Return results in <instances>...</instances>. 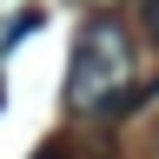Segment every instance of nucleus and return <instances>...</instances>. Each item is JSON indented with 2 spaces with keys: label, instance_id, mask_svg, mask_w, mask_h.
I'll return each instance as SVG.
<instances>
[{
  "label": "nucleus",
  "instance_id": "3",
  "mask_svg": "<svg viewBox=\"0 0 159 159\" xmlns=\"http://www.w3.org/2000/svg\"><path fill=\"white\" fill-rule=\"evenodd\" d=\"M146 27H152V33H159V0H146Z\"/></svg>",
  "mask_w": 159,
  "mask_h": 159
},
{
  "label": "nucleus",
  "instance_id": "1",
  "mask_svg": "<svg viewBox=\"0 0 159 159\" xmlns=\"http://www.w3.org/2000/svg\"><path fill=\"white\" fill-rule=\"evenodd\" d=\"M139 106V53L133 33L113 13H93L73 40V66H66V113L73 119H126Z\"/></svg>",
  "mask_w": 159,
  "mask_h": 159
},
{
  "label": "nucleus",
  "instance_id": "2",
  "mask_svg": "<svg viewBox=\"0 0 159 159\" xmlns=\"http://www.w3.org/2000/svg\"><path fill=\"white\" fill-rule=\"evenodd\" d=\"M33 159H66V146H40V152H33Z\"/></svg>",
  "mask_w": 159,
  "mask_h": 159
}]
</instances>
